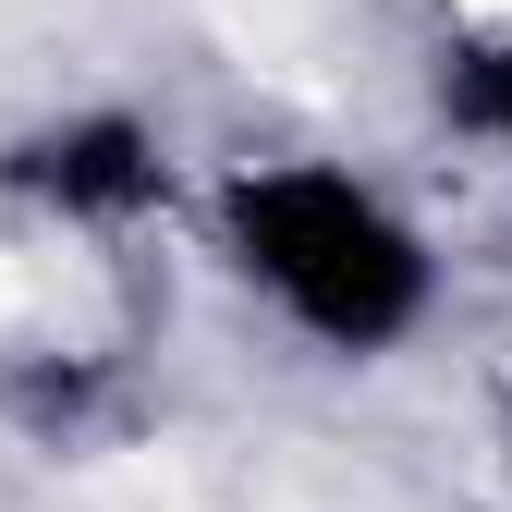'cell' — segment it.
<instances>
[{
  "label": "cell",
  "instance_id": "1",
  "mask_svg": "<svg viewBox=\"0 0 512 512\" xmlns=\"http://www.w3.org/2000/svg\"><path fill=\"white\" fill-rule=\"evenodd\" d=\"M196 232L220 256V281L317 366H403L452 305V256H439L427 208L317 147L208 171Z\"/></svg>",
  "mask_w": 512,
  "mask_h": 512
},
{
  "label": "cell",
  "instance_id": "2",
  "mask_svg": "<svg viewBox=\"0 0 512 512\" xmlns=\"http://www.w3.org/2000/svg\"><path fill=\"white\" fill-rule=\"evenodd\" d=\"M0 208H25L74 244H135L196 208V159L147 98H61L0 135Z\"/></svg>",
  "mask_w": 512,
  "mask_h": 512
},
{
  "label": "cell",
  "instance_id": "3",
  "mask_svg": "<svg viewBox=\"0 0 512 512\" xmlns=\"http://www.w3.org/2000/svg\"><path fill=\"white\" fill-rule=\"evenodd\" d=\"M427 122L452 147L512 159V25H464V37L427 49Z\"/></svg>",
  "mask_w": 512,
  "mask_h": 512
},
{
  "label": "cell",
  "instance_id": "4",
  "mask_svg": "<svg viewBox=\"0 0 512 512\" xmlns=\"http://www.w3.org/2000/svg\"><path fill=\"white\" fill-rule=\"evenodd\" d=\"M500 488H512V403H500Z\"/></svg>",
  "mask_w": 512,
  "mask_h": 512
}]
</instances>
